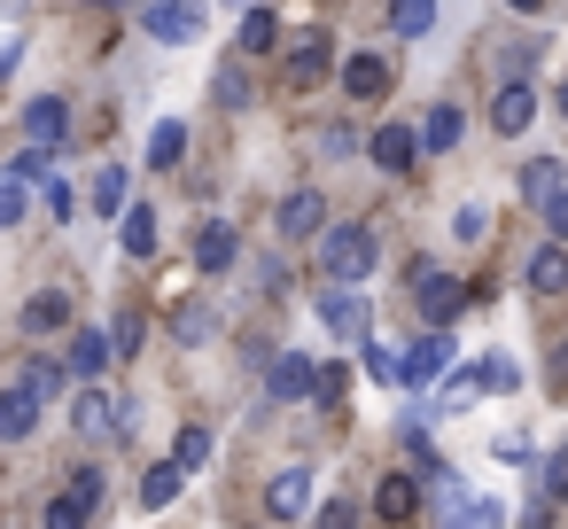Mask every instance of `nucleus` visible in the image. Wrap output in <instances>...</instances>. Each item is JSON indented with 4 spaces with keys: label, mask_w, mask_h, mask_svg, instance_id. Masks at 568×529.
I'll return each mask as SVG.
<instances>
[{
    "label": "nucleus",
    "mask_w": 568,
    "mask_h": 529,
    "mask_svg": "<svg viewBox=\"0 0 568 529\" xmlns=\"http://www.w3.org/2000/svg\"><path fill=\"white\" fill-rule=\"evenodd\" d=\"M320 273H327V288H358L366 273H374V226H327L320 234Z\"/></svg>",
    "instance_id": "f257e3e1"
},
{
    "label": "nucleus",
    "mask_w": 568,
    "mask_h": 529,
    "mask_svg": "<svg viewBox=\"0 0 568 529\" xmlns=\"http://www.w3.org/2000/svg\"><path fill=\"white\" fill-rule=\"evenodd\" d=\"M413 304H420V319L428 327H452L467 304H475V288H459V273H444V265H428V257H413Z\"/></svg>",
    "instance_id": "f03ea898"
},
{
    "label": "nucleus",
    "mask_w": 568,
    "mask_h": 529,
    "mask_svg": "<svg viewBox=\"0 0 568 529\" xmlns=\"http://www.w3.org/2000/svg\"><path fill=\"white\" fill-rule=\"evenodd\" d=\"M71 420H79V436H87V444H110V436H133V397H110V389H79V405H71Z\"/></svg>",
    "instance_id": "7ed1b4c3"
},
{
    "label": "nucleus",
    "mask_w": 568,
    "mask_h": 529,
    "mask_svg": "<svg viewBox=\"0 0 568 529\" xmlns=\"http://www.w3.org/2000/svg\"><path fill=\"white\" fill-rule=\"evenodd\" d=\"M94 506H102V467H71V482L48 498V529H87Z\"/></svg>",
    "instance_id": "20e7f679"
},
{
    "label": "nucleus",
    "mask_w": 568,
    "mask_h": 529,
    "mask_svg": "<svg viewBox=\"0 0 568 529\" xmlns=\"http://www.w3.org/2000/svg\"><path fill=\"white\" fill-rule=\"evenodd\" d=\"M320 319H327L343 343H358V350L374 343V304H366L358 288H327V296H320Z\"/></svg>",
    "instance_id": "39448f33"
},
{
    "label": "nucleus",
    "mask_w": 568,
    "mask_h": 529,
    "mask_svg": "<svg viewBox=\"0 0 568 529\" xmlns=\"http://www.w3.org/2000/svg\"><path fill=\"white\" fill-rule=\"evenodd\" d=\"M203 0H156L149 9V40H164V48H187V40H203Z\"/></svg>",
    "instance_id": "423d86ee"
},
{
    "label": "nucleus",
    "mask_w": 568,
    "mask_h": 529,
    "mask_svg": "<svg viewBox=\"0 0 568 529\" xmlns=\"http://www.w3.org/2000/svg\"><path fill=\"white\" fill-rule=\"evenodd\" d=\"M452 374V327H428L413 350H405V389H428V382H444Z\"/></svg>",
    "instance_id": "0eeeda50"
},
{
    "label": "nucleus",
    "mask_w": 568,
    "mask_h": 529,
    "mask_svg": "<svg viewBox=\"0 0 568 529\" xmlns=\"http://www.w3.org/2000/svg\"><path fill=\"white\" fill-rule=\"evenodd\" d=\"M273 218H281V234H288V242H320V234H327V195L296 187V195H281V211H273Z\"/></svg>",
    "instance_id": "6e6552de"
},
{
    "label": "nucleus",
    "mask_w": 568,
    "mask_h": 529,
    "mask_svg": "<svg viewBox=\"0 0 568 529\" xmlns=\"http://www.w3.org/2000/svg\"><path fill=\"white\" fill-rule=\"evenodd\" d=\"M63 133H71V102L63 94H40L24 110V149H63Z\"/></svg>",
    "instance_id": "1a4fd4ad"
},
{
    "label": "nucleus",
    "mask_w": 568,
    "mask_h": 529,
    "mask_svg": "<svg viewBox=\"0 0 568 529\" xmlns=\"http://www.w3.org/2000/svg\"><path fill=\"white\" fill-rule=\"evenodd\" d=\"M312 382H320V366H312L304 350H281V358L265 366V397H273V405H296Z\"/></svg>",
    "instance_id": "9d476101"
},
{
    "label": "nucleus",
    "mask_w": 568,
    "mask_h": 529,
    "mask_svg": "<svg viewBox=\"0 0 568 529\" xmlns=\"http://www.w3.org/2000/svg\"><path fill=\"white\" fill-rule=\"evenodd\" d=\"M529 118H537V87L529 79H506L498 102H490V133H529Z\"/></svg>",
    "instance_id": "9b49d317"
},
{
    "label": "nucleus",
    "mask_w": 568,
    "mask_h": 529,
    "mask_svg": "<svg viewBox=\"0 0 568 529\" xmlns=\"http://www.w3.org/2000/svg\"><path fill=\"white\" fill-rule=\"evenodd\" d=\"M389 87H397V71H389L382 55H351V63H343V94H351V102H382Z\"/></svg>",
    "instance_id": "f8f14e48"
},
{
    "label": "nucleus",
    "mask_w": 568,
    "mask_h": 529,
    "mask_svg": "<svg viewBox=\"0 0 568 529\" xmlns=\"http://www.w3.org/2000/svg\"><path fill=\"white\" fill-rule=\"evenodd\" d=\"M366 156H374L382 172H413V164H420V133H413V125H382V133L366 141Z\"/></svg>",
    "instance_id": "ddd939ff"
},
{
    "label": "nucleus",
    "mask_w": 568,
    "mask_h": 529,
    "mask_svg": "<svg viewBox=\"0 0 568 529\" xmlns=\"http://www.w3.org/2000/svg\"><path fill=\"white\" fill-rule=\"evenodd\" d=\"M420 475H428V506H436V521L452 529V521L467 513V482H459V467H444V459H428Z\"/></svg>",
    "instance_id": "4468645a"
},
{
    "label": "nucleus",
    "mask_w": 568,
    "mask_h": 529,
    "mask_svg": "<svg viewBox=\"0 0 568 529\" xmlns=\"http://www.w3.org/2000/svg\"><path fill=\"white\" fill-rule=\"evenodd\" d=\"M265 506H273L281 521H296V513L312 506V467H281V475L265 482Z\"/></svg>",
    "instance_id": "2eb2a0df"
},
{
    "label": "nucleus",
    "mask_w": 568,
    "mask_h": 529,
    "mask_svg": "<svg viewBox=\"0 0 568 529\" xmlns=\"http://www.w3.org/2000/svg\"><path fill=\"white\" fill-rule=\"evenodd\" d=\"M40 428V397L17 382V389H0V444H24Z\"/></svg>",
    "instance_id": "dca6fc26"
},
{
    "label": "nucleus",
    "mask_w": 568,
    "mask_h": 529,
    "mask_svg": "<svg viewBox=\"0 0 568 529\" xmlns=\"http://www.w3.org/2000/svg\"><path fill=\"white\" fill-rule=\"evenodd\" d=\"M327 63H335V40H327V32H304V40L288 48V87H312Z\"/></svg>",
    "instance_id": "f3484780"
},
{
    "label": "nucleus",
    "mask_w": 568,
    "mask_h": 529,
    "mask_svg": "<svg viewBox=\"0 0 568 529\" xmlns=\"http://www.w3.org/2000/svg\"><path fill=\"white\" fill-rule=\"evenodd\" d=\"M374 513H382V521H413V513H420V482H413V475H382V482H374Z\"/></svg>",
    "instance_id": "a211bd4d"
},
{
    "label": "nucleus",
    "mask_w": 568,
    "mask_h": 529,
    "mask_svg": "<svg viewBox=\"0 0 568 529\" xmlns=\"http://www.w3.org/2000/svg\"><path fill=\"white\" fill-rule=\"evenodd\" d=\"M560 187H568L560 156H537V164H521V203H529V211H545V203H552Z\"/></svg>",
    "instance_id": "6ab92c4d"
},
{
    "label": "nucleus",
    "mask_w": 568,
    "mask_h": 529,
    "mask_svg": "<svg viewBox=\"0 0 568 529\" xmlns=\"http://www.w3.org/2000/svg\"><path fill=\"white\" fill-rule=\"evenodd\" d=\"M94 211H102V218H125V211H133V172H125V164H102V172H94Z\"/></svg>",
    "instance_id": "aec40b11"
},
{
    "label": "nucleus",
    "mask_w": 568,
    "mask_h": 529,
    "mask_svg": "<svg viewBox=\"0 0 568 529\" xmlns=\"http://www.w3.org/2000/svg\"><path fill=\"white\" fill-rule=\"evenodd\" d=\"M63 327H71V296L63 288H40L24 304V335H63Z\"/></svg>",
    "instance_id": "412c9836"
},
{
    "label": "nucleus",
    "mask_w": 568,
    "mask_h": 529,
    "mask_svg": "<svg viewBox=\"0 0 568 529\" xmlns=\"http://www.w3.org/2000/svg\"><path fill=\"white\" fill-rule=\"evenodd\" d=\"M529 288H537V296H560V288H568V242H545V250L529 257Z\"/></svg>",
    "instance_id": "4be33fe9"
},
{
    "label": "nucleus",
    "mask_w": 568,
    "mask_h": 529,
    "mask_svg": "<svg viewBox=\"0 0 568 529\" xmlns=\"http://www.w3.org/2000/svg\"><path fill=\"white\" fill-rule=\"evenodd\" d=\"M234 257H242L234 226H226V218H219V226H203V242H195V265H203V273H226Z\"/></svg>",
    "instance_id": "5701e85b"
},
{
    "label": "nucleus",
    "mask_w": 568,
    "mask_h": 529,
    "mask_svg": "<svg viewBox=\"0 0 568 529\" xmlns=\"http://www.w3.org/2000/svg\"><path fill=\"white\" fill-rule=\"evenodd\" d=\"M211 335H219V312H211L203 296L172 312V343H187V350H195V343H211Z\"/></svg>",
    "instance_id": "b1692460"
},
{
    "label": "nucleus",
    "mask_w": 568,
    "mask_h": 529,
    "mask_svg": "<svg viewBox=\"0 0 568 529\" xmlns=\"http://www.w3.org/2000/svg\"><path fill=\"white\" fill-rule=\"evenodd\" d=\"M389 32L397 40H428L436 32V0H389Z\"/></svg>",
    "instance_id": "393cba45"
},
{
    "label": "nucleus",
    "mask_w": 568,
    "mask_h": 529,
    "mask_svg": "<svg viewBox=\"0 0 568 529\" xmlns=\"http://www.w3.org/2000/svg\"><path fill=\"white\" fill-rule=\"evenodd\" d=\"M459 125H467V118H459V110H452V102H444V110H428V118H420V125H413V133H420V149H428V156H444V149H452V141H459Z\"/></svg>",
    "instance_id": "a878e982"
},
{
    "label": "nucleus",
    "mask_w": 568,
    "mask_h": 529,
    "mask_svg": "<svg viewBox=\"0 0 568 529\" xmlns=\"http://www.w3.org/2000/svg\"><path fill=\"white\" fill-rule=\"evenodd\" d=\"M180 156H187V125H180V118H156V133H149V164L180 172Z\"/></svg>",
    "instance_id": "bb28decb"
},
{
    "label": "nucleus",
    "mask_w": 568,
    "mask_h": 529,
    "mask_svg": "<svg viewBox=\"0 0 568 529\" xmlns=\"http://www.w3.org/2000/svg\"><path fill=\"white\" fill-rule=\"evenodd\" d=\"M110 358H118V343H110V335H94V327H79V335H71V374H102Z\"/></svg>",
    "instance_id": "cd10ccee"
},
{
    "label": "nucleus",
    "mask_w": 568,
    "mask_h": 529,
    "mask_svg": "<svg viewBox=\"0 0 568 529\" xmlns=\"http://www.w3.org/2000/svg\"><path fill=\"white\" fill-rule=\"evenodd\" d=\"M265 48H281V17L273 9H242V55H265Z\"/></svg>",
    "instance_id": "c85d7f7f"
},
{
    "label": "nucleus",
    "mask_w": 568,
    "mask_h": 529,
    "mask_svg": "<svg viewBox=\"0 0 568 529\" xmlns=\"http://www.w3.org/2000/svg\"><path fill=\"white\" fill-rule=\"evenodd\" d=\"M180 482H187V467H172V459H164V467H149V475H141V506H149V513H156V506H172V498H180Z\"/></svg>",
    "instance_id": "c756f323"
},
{
    "label": "nucleus",
    "mask_w": 568,
    "mask_h": 529,
    "mask_svg": "<svg viewBox=\"0 0 568 529\" xmlns=\"http://www.w3.org/2000/svg\"><path fill=\"white\" fill-rule=\"evenodd\" d=\"M24 211H32V180L9 164L0 172V226H24Z\"/></svg>",
    "instance_id": "7c9ffc66"
},
{
    "label": "nucleus",
    "mask_w": 568,
    "mask_h": 529,
    "mask_svg": "<svg viewBox=\"0 0 568 529\" xmlns=\"http://www.w3.org/2000/svg\"><path fill=\"white\" fill-rule=\"evenodd\" d=\"M203 459H211V428H203V420H187V428L172 436V467H187V475H195Z\"/></svg>",
    "instance_id": "2f4dec72"
},
{
    "label": "nucleus",
    "mask_w": 568,
    "mask_h": 529,
    "mask_svg": "<svg viewBox=\"0 0 568 529\" xmlns=\"http://www.w3.org/2000/svg\"><path fill=\"white\" fill-rule=\"evenodd\" d=\"M125 250H133V257H156V211H149V203L125 211Z\"/></svg>",
    "instance_id": "473e14b6"
},
{
    "label": "nucleus",
    "mask_w": 568,
    "mask_h": 529,
    "mask_svg": "<svg viewBox=\"0 0 568 529\" xmlns=\"http://www.w3.org/2000/svg\"><path fill=\"white\" fill-rule=\"evenodd\" d=\"M63 374H71V366H55V358H32V366H24V389L48 405V397H63Z\"/></svg>",
    "instance_id": "72a5a7b5"
},
{
    "label": "nucleus",
    "mask_w": 568,
    "mask_h": 529,
    "mask_svg": "<svg viewBox=\"0 0 568 529\" xmlns=\"http://www.w3.org/2000/svg\"><path fill=\"white\" fill-rule=\"evenodd\" d=\"M211 94H219V110H242V102H250V79H242V63H219Z\"/></svg>",
    "instance_id": "f704fd0d"
},
{
    "label": "nucleus",
    "mask_w": 568,
    "mask_h": 529,
    "mask_svg": "<svg viewBox=\"0 0 568 529\" xmlns=\"http://www.w3.org/2000/svg\"><path fill=\"white\" fill-rule=\"evenodd\" d=\"M475 382H483V389H521V366H514V358H498V350H490V358H483V366H475Z\"/></svg>",
    "instance_id": "c9c22d12"
},
{
    "label": "nucleus",
    "mask_w": 568,
    "mask_h": 529,
    "mask_svg": "<svg viewBox=\"0 0 568 529\" xmlns=\"http://www.w3.org/2000/svg\"><path fill=\"white\" fill-rule=\"evenodd\" d=\"M452 529H506V506H498V498H467V513H459Z\"/></svg>",
    "instance_id": "e433bc0d"
},
{
    "label": "nucleus",
    "mask_w": 568,
    "mask_h": 529,
    "mask_svg": "<svg viewBox=\"0 0 568 529\" xmlns=\"http://www.w3.org/2000/svg\"><path fill=\"white\" fill-rule=\"evenodd\" d=\"M452 234H459V242H483V234H490V211H483V203H459V211H452Z\"/></svg>",
    "instance_id": "4c0bfd02"
},
{
    "label": "nucleus",
    "mask_w": 568,
    "mask_h": 529,
    "mask_svg": "<svg viewBox=\"0 0 568 529\" xmlns=\"http://www.w3.org/2000/svg\"><path fill=\"white\" fill-rule=\"evenodd\" d=\"M40 203H48V218H71V211H79V195H71V180H63V172L40 187Z\"/></svg>",
    "instance_id": "58836bf2"
},
{
    "label": "nucleus",
    "mask_w": 568,
    "mask_h": 529,
    "mask_svg": "<svg viewBox=\"0 0 568 529\" xmlns=\"http://www.w3.org/2000/svg\"><path fill=\"white\" fill-rule=\"evenodd\" d=\"M358 358H366V374H374V382H405V358H389L382 343H366Z\"/></svg>",
    "instance_id": "ea45409f"
},
{
    "label": "nucleus",
    "mask_w": 568,
    "mask_h": 529,
    "mask_svg": "<svg viewBox=\"0 0 568 529\" xmlns=\"http://www.w3.org/2000/svg\"><path fill=\"white\" fill-rule=\"evenodd\" d=\"M320 149H327L335 164H351V156H358V133H351V125H327V133H320Z\"/></svg>",
    "instance_id": "a19ab883"
},
{
    "label": "nucleus",
    "mask_w": 568,
    "mask_h": 529,
    "mask_svg": "<svg viewBox=\"0 0 568 529\" xmlns=\"http://www.w3.org/2000/svg\"><path fill=\"white\" fill-rule=\"evenodd\" d=\"M343 389H351V374H343V366H320V382H312V397H320V405H343Z\"/></svg>",
    "instance_id": "79ce46f5"
},
{
    "label": "nucleus",
    "mask_w": 568,
    "mask_h": 529,
    "mask_svg": "<svg viewBox=\"0 0 568 529\" xmlns=\"http://www.w3.org/2000/svg\"><path fill=\"white\" fill-rule=\"evenodd\" d=\"M537 218H545V242H568V187H560V195H552Z\"/></svg>",
    "instance_id": "37998d69"
},
{
    "label": "nucleus",
    "mask_w": 568,
    "mask_h": 529,
    "mask_svg": "<svg viewBox=\"0 0 568 529\" xmlns=\"http://www.w3.org/2000/svg\"><path fill=\"white\" fill-rule=\"evenodd\" d=\"M110 343H118V358H125V350H141V312H118V327H110Z\"/></svg>",
    "instance_id": "c03bdc74"
},
{
    "label": "nucleus",
    "mask_w": 568,
    "mask_h": 529,
    "mask_svg": "<svg viewBox=\"0 0 568 529\" xmlns=\"http://www.w3.org/2000/svg\"><path fill=\"white\" fill-rule=\"evenodd\" d=\"M475 389H483V382H475V374H459V382L444 389V405H436V413H467V405H475Z\"/></svg>",
    "instance_id": "a18cd8bd"
},
{
    "label": "nucleus",
    "mask_w": 568,
    "mask_h": 529,
    "mask_svg": "<svg viewBox=\"0 0 568 529\" xmlns=\"http://www.w3.org/2000/svg\"><path fill=\"white\" fill-rule=\"evenodd\" d=\"M552 506H560V498H552V490H537V498L521 506V529H552Z\"/></svg>",
    "instance_id": "49530a36"
},
{
    "label": "nucleus",
    "mask_w": 568,
    "mask_h": 529,
    "mask_svg": "<svg viewBox=\"0 0 568 529\" xmlns=\"http://www.w3.org/2000/svg\"><path fill=\"white\" fill-rule=\"evenodd\" d=\"M320 529H358V506H351V498H327V506H320Z\"/></svg>",
    "instance_id": "de8ad7c7"
},
{
    "label": "nucleus",
    "mask_w": 568,
    "mask_h": 529,
    "mask_svg": "<svg viewBox=\"0 0 568 529\" xmlns=\"http://www.w3.org/2000/svg\"><path fill=\"white\" fill-rule=\"evenodd\" d=\"M537 490H552V498H568V451H560V459H545V467H537Z\"/></svg>",
    "instance_id": "09e8293b"
},
{
    "label": "nucleus",
    "mask_w": 568,
    "mask_h": 529,
    "mask_svg": "<svg viewBox=\"0 0 568 529\" xmlns=\"http://www.w3.org/2000/svg\"><path fill=\"white\" fill-rule=\"evenodd\" d=\"M545 382H552V389H568V350L552 358V374H545Z\"/></svg>",
    "instance_id": "8fccbe9b"
},
{
    "label": "nucleus",
    "mask_w": 568,
    "mask_h": 529,
    "mask_svg": "<svg viewBox=\"0 0 568 529\" xmlns=\"http://www.w3.org/2000/svg\"><path fill=\"white\" fill-rule=\"evenodd\" d=\"M17 71V40H0V79H9Z\"/></svg>",
    "instance_id": "3c124183"
},
{
    "label": "nucleus",
    "mask_w": 568,
    "mask_h": 529,
    "mask_svg": "<svg viewBox=\"0 0 568 529\" xmlns=\"http://www.w3.org/2000/svg\"><path fill=\"white\" fill-rule=\"evenodd\" d=\"M506 9H514V17H537V9H545V0H506Z\"/></svg>",
    "instance_id": "603ef678"
},
{
    "label": "nucleus",
    "mask_w": 568,
    "mask_h": 529,
    "mask_svg": "<svg viewBox=\"0 0 568 529\" xmlns=\"http://www.w3.org/2000/svg\"><path fill=\"white\" fill-rule=\"evenodd\" d=\"M219 9H234V17H242V9H257V0H219Z\"/></svg>",
    "instance_id": "864d4df0"
},
{
    "label": "nucleus",
    "mask_w": 568,
    "mask_h": 529,
    "mask_svg": "<svg viewBox=\"0 0 568 529\" xmlns=\"http://www.w3.org/2000/svg\"><path fill=\"white\" fill-rule=\"evenodd\" d=\"M560 118H568V79H560Z\"/></svg>",
    "instance_id": "5fc2aeb1"
},
{
    "label": "nucleus",
    "mask_w": 568,
    "mask_h": 529,
    "mask_svg": "<svg viewBox=\"0 0 568 529\" xmlns=\"http://www.w3.org/2000/svg\"><path fill=\"white\" fill-rule=\"evenodd\" d=\"M102 9H125V0H102Z\"/></svg>",
    "instance_id": "6e6d98bb"
}]
</instances>
